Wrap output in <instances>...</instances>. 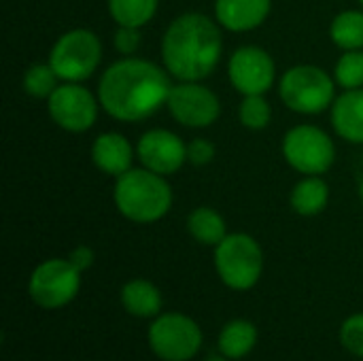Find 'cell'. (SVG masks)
Returning <instances> with one entry per match:
<instances>
[{
  "label": "cell",
  "instance_id": "obj_1",
  "mask_svg": "<svg viewBox=\"0 0 363 361\" xmlns=\"http://www.w3.org/2000/svg\"><path fill=\"white\" fill-rule=\"evenodd\" d=\"M170 89V74L164 66L130 55L102 72L98 100L111 117L132 123L155 115L168 102Z\"/></svg>",
  "mask_w": 363,
  "mask_h": 361
},
{
  "label": "cell",
  "instance_id": "obj_2",
  "mask_svg": "<svg viewBox=\"0 0 363 361\" xmlns=\"http://www.w3.org/2000/svg\"><path fill=\"white\" fill-rule=\"evenodd\" d=\"M223 53L217 19L202 13L179 15L162 38L164 68L177 81H202L215 72Z\"/></svg>",
  "mask_w": 363,
  "mask_h": 361
},
{
  "label": "cell",
  "instance_id": "obj_3",
  "mask_svg": "<svg viewBox=\"0 0 363 361\" xmlns=\"http://www.w3.org/2000/svg\"><path fill=\"white\" fill-rule=\"evenodd\" d=\"M113 200L125 219L134 223H155L170 211L172 189L166 177L143 166L117 177Z\"/></svg>",
  "mask_w": 363,
  "mask_h": 361
},
{
  "label": "cell",
  "instance_id": "obj_4",
  "mask_svg": "<svg viewBox=\"0 0 363 361\" xmlns=\"http://www.w3.org/2000/svg\"><path fill=\"white\" fill-rule=\"evenodd\" d=\"M336 79L323 68L300 64L281 77L279 94L287 109L302 115H317L330 109L336 100Z\"/></svg>",
  "mask_w": 363,
  "mask_h": 361
},
{
  "label": "cell",
  "instance_id": "obj_5",
  "mask_svg": "<svg viewBox=\"0 0 363 361\" xmlns=\"http://www.w3.org/2000/svg\"><path fill=\"white\" fill-rule=\"evenodd\" d=\"M215 268L230 289H251L264 270V253L259 243L249 234H228L215 247Z\"/></svg>",
  "mask_w": 363,
  "mask_h": 361
},
{
  "label": "cell",
  "instance_id": "obj_6",
  "mask_svg": "<svg viewBox=\"0 0 363 361\" xmlns=\"http://www.w3.org/2000/svg\"><path fill=\"white\" fill-rule=\"evenodd\" d=\"M102 60L100 38L85 28L64 32L49 53V64L57 72L60 81L81 83L89 79Z\"/></svg>",
  "mask_w": 363,
  "mask_h": 361
},
{
  "label": "cell",
  "instance_id": "obj_7",
  "mask_svg": "<svg viewBox=\"0 0 363 361\" xmlns=\"http://www.w3.org/2000/svg\"><path fill=\"white\" fill-rule=\"evenodd\" d=\"M283 155L287 164L304 177L325 174L334 160V140L317 126H296L283 138Z\"/></svg>",
  "mask_w": 363,
  "mask_h": 361
},
{
  "label": "cell",
  "instance_id": "obj_8",
  "mask_svg": "<svg viewBox=\"0 0 363 361\" xmlns=\"http://www.w3.org/2000/svg\"><path fill=\"white\" fill-rule=\"evenodd\" d=\"M149 347L164 361H187L198 355L202 332L198 323L181 313H168L149 328Z\"/></svg>",
  "mask_w": 363,
  "mask_h": 361
},
{
  "label": "cell",
  "instance_id": "obj_9",
  "mask_svg": "<svg viewBox=\"0 0 363 361\" xmlns=\"http://www.w3.org/2000/svg\"><path fill=\"white\" fill-rule=\"evenodd\" d=\"M81 287V270L70 260H47L34 268L28 291L43 309H60L74 300Z\"/></svg>",
  "mask_w": 363,
  "mask_h": 361
},
{
  "label": "cell",
  "instance_id": "obj_10",
  "mask_svg": "<svg viewBox=\"0 0 363 361\" xmlns=\"http://www.w3.org/2000/svg\"><path fill=\"white\" fill-rule=\"evenodd\" d=\"M166 106L174 121L185 128H208L221 115V102L217 94L204 87L200 81H179L172 85Z\"/></svg>",
  "mask_w": 363,
  "mask_h": 361
},
{
  "label": "cell",
  "instance_id": "obj_11",
  "mask_svg": "<svg viewBox=\"0 0 363 361\" xmlns=\"http://www.w3.org/2000/svg\"><path fill=\"white\" fill-rule=\"evenodd\" d=\"M100 100L81 83H60L47 98V111L51 119L68 132H85L98 119Z\"/></svg>",
  "mask_w": 363,
  "mask_h": 361
},
{
  "label": "cell",
  "instance_id": "obj_12",
  "mask_svg": "<svg viewBox=\"0 0 363 361\" xmlns=\"http://www.w3.org/2000/svg\"><path fill=\"white\" fill-rule=\"evenodd\" d=\"M228 77L236 91L242 96L266 94L277 77V66L272 55L255 45H245L236 49L228 62Z\"/></svg>",
  "mask_w": 363,
  "mask_h": 361
},
{
  "label": "cell",
  "instance_id": "obj_13",
  "mask_svg": "<svg viewBox=\"0 0 363 361\" xmlns=\"http://www.w3.org/2000/svg\"><path fill=\"white\" fill-rule=\"evenodd\" d=\"M140 164L162 177L174 174L187 162V145L170 130H149L136 145Z\"/></svg>",
  "mask_w": 363,
  "mask_h": 361
},
{
  "label": "cell",
  "instance_id": "obj_14",
  "mask_svg": "<svg viewBox=\"0 0 363 361\" xmlns=\"http://www.w3.org/2000/svg\"><path fill=\"white\" fill-rule=\"evenodd\" d=\"M272 0H215V19L230 32L259 28L270 15Z\"/></svg>",
  "mask_w": 363,
  "mask_h": 361
},
{
  "label": "cell",
  "instance_id": "obj_15",
  "mask_svg": "<svg viewBox=\"0 0 363 361\" xmlns=\"http://www.w3.org/2000/svg\"><path fill=\"white\" fill-rule=\"evenodd\" d=\"M91 160L108 177H121L134 166V147L119 132H104L91 145Z\"/></svg>",
  "mask_w": 363,
  "mask_h": 361
},
{
  "label": "cell",
  "instance_id": "obj_16",
  "mask_svg": "<svg viewBox=\"0 0 363 361\" xmlns=\"http://www.w3.org/2000/svg\"><path fill=\"white\" fill-rule=\"evenodd\" d=\"M332 126L349 143L363 145V87L345 89L332 104Z\"/></svg>",
  "mask_w": 363,
  "mask_h": 361
},
{
  "label": "cell",
  "instance_id": "obj_17",
  "mask_svg": "<svg viewBox=\"0 0 363 361\" xmlns=\"http://www.w3.org/2000/svg\"><path fill=\"white\" fill-rule=\"evenodd\" d=\"M121 304L134 317H155L162 309V294L153 283L145 279H134L121 289Z\"/></svg>",
  "mask_w": 363,
  "mask_h": 361
},
{
  "label": "cell",
  "instance_id": "obj_18",
  "mask_svg": "<svg viewBox=\"0 0 363 361\" xmlns=\"http://www.w3.org/2000/svg\"><path fill=\"white\" fill-rule=\"evenodd\" d=\"M330 200V187L328 183L319 177H304L291 191V206L298 215L304 217H313L319 215Z\"/></svg>",
  "mask_w": 363,
  "mask_h": 361
},
{
  "label": "cell",
  "instance_id": "obj_19",
  "mask_svg": "<svg viewBox=\"0 0 363 361\" xmlns=\"http://www.w3.org/2000/svg\"><path fill=\"white\" fill-rule=\"evenodd\" d=\"M187 230L200 245H211V247H217L228 236L225 219L221 217V213H217L211 206L194 209L187 219Z\"/></svg>",
  "mask_w": 363,
  "mask_h": 361
},
{
  "label": "cell",
  "instance_id": "obj_20",
  "mask_svg": "<svg viewBox=\"0 0 363 361\" xmlns=\"http://www.w3.org/2000/svg\"><path fill=\"white\" fill-rule=\"evenodd\" d=\"M255 343H257V330L253 323H249L245 319L230 321L221 330V336H219V349L230 360H240V357L249 355L253 351Z\"/></svg>",
  "mask_w": 363,
  "mask_h": 361
},
{
  "label": "cell",
  "instance_id": "obj_21",
  "mask_svg": "<svg viewBox=\"0 0 363 361\" xmlns=\"http://www.w3.org/2000/svg\"><path fill=\"white\" fill-rule=\"evenodd\" d=\"M160 0H108V13L117 26L143 28L157 13Z\"/></svg>",
  "mask_w": 363,
  "mask_h": 361
},
{
  "label": "cell",
  "instance_id": "obj_22",
  "mask_svg": "<svg viewBox=\"0 0 363 361\" xmlns=\"http://www.w3.org/2000/svg\"><path fill=\"white\" fill-rule=\"evenodd\" d=\"M330 36L345 51L363 49V11H345L334 17Z\"/></svg>",
  "mask_w": 363,
  "mask_h": 361
},
{
  "label": "cell",
  "instance_id": "obj_23",
  "mask_svg": "<svg viewBox=\"0 0 363 361\" xmlns=\"http://www.w3.org/2000/svg\"><path fill=\"white\" fill-rule=\"evenodd\" d=\"M60 77L57 72L51 68V64H32L26 74H23V89L26 94L34 96V98H49L55 89H57V83Z\"/></svg>",
  "mask_w": 363,
  "mask_h": 361
},
{
  "label": "cell",
  "instance_id": "obj_24",
  "mask_svg": "<svg viewBox=\"0 0 363 361\" xmlns=\"http://www.w3.org/2000/svg\"><path fill=\"white\" fill-rule=\"evenodd\" d=\"M334 79L342 89L363 87V49L345 51L334 68Z\"/></svg>",
  "mask_w": 363,
  "mask_h": 361
},
{
  "label": "cell",
  "instance_id": "obj_25",
  "mask_svg": "<svg viewBox=\"0 0 363 361\" xmlns=\"http://www.w3.org/2000/svg\"><path fill=\"white\" fill-rule=\"evenodd\" d=\"M238 115H240V123L245 128H249V130H264L270 123V117H272L270 102L264 98V94L245 96Z\"/></svg>",
  "mask_w": 363,
  "mask_h": 361
},
{
  "label": "cell",
  "instance_id": "obj_26",
  "mask_svg": "<svg viewBox=\"0 0 363 361\" xmlns=\"http://www.w3.org/2000/svg\"><path fill=\"white\" fill-rule=\"evenodd\" d=\"M340 343L353 355L363 357V313L349 317L340 328Z\"/></svg>",
  "mask_w": 363,
  "mask_h": 361
},
{
  "label": "cell",
  "instance_id": "obj_27",
  "mask_svg": "<svg viewBox=\"0 0 363 361\" xmlns=\"http://www.w3.org/2000/svg\"><path fill=\"white\" fill-rule=\"evenodd\" d=\"M113 45L121 55H125V57L134 55L140 47V28L119 26L115 36H113Z\"/></svg>",
  "mask_w": 363,
  "mask_h": 361
},
{
  "label": "cell",
  "instance_id": "obj_28",
  "mask_svg": "<svg viewBox=\"0 0 363 361\" xmlns=\"http://www.w3.org/2000/svg\"><path fill=\"white\" fill-rule=\"evenodd\" d=\"M215 157V145L206 138H194L187 145V162L194 166H206Z\"/></svg>",
  "mask_w": 363,
  "mask_h": 361
},
{
  "label": "cell",
  "instance_id": "obj_29",
  "mask_svg": "<svg viewBox=\"0 0 363 361\" xmlns=\"http://www.w3.org/2000/svg\"><path fill=\"white\" fill-rule=\"evenodd\" d=\"M68 260L83 272V270H87V268L94 264V251H91L89 247H77V249L70 253Z\"/></svg>",
  "mask_w": 363,
  "mask_h": 361
},
{
  "label": "cell",
  "instance_id": "obj_30",
  "mask_svg": "<svg viewBox=\"0 0 363 361\" xmlns=\"http://www.w3.org/2000/svg\"><path fill=\"white\" fill-rule=\"evenodd\" d=\"M208 361H225V360H219V357H213V360H208Z\"/></svg>",
  "mask_w": 363,
  "mask_h": 361
},
{
  "label": "cell",
  "instance_id": "obj_31",
  "mask_svg": "<svg viewBox=\"0 0 363 361\" xmlns=\"http://www.w3.org/2000/svg\"><path fill=\"white\" fill-rule=\"evenodd\" d=\"M359 2H362V6H363V0H359Z\"/></svg>",
  "mask_w": 363,
  "mask_h": 361
}]
</instances>
